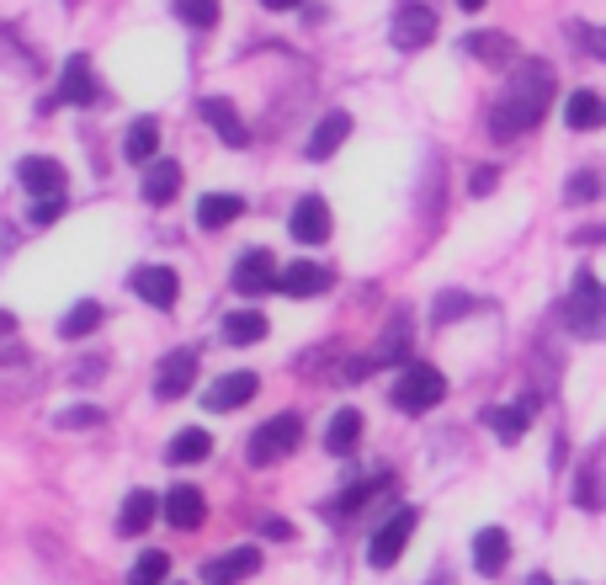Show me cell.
Here are the masks:
<instances>
[{"mask_svg": "<svg viewBox=\"0 0 606 585\" xmlns=\"http://www.w3.org/2000/svg\"><path fill=\"white\" fill-rule=\"evenodd\" d=\"M596 468H602V463L591 458L585 468H580V485H575V500L585 506V511H596V506H602V495H596Z\"/></svg>", "mask_w": 606, "mask_h": 585, "instance_id": "37", "label": "cell"}, {"mask_svg": "<svg viewBox=\"0 0 606 585\" xmlns=\"http://www.w3.org/2000/svg\"><path fill=\"white\" fill-rule=\"evenodd\" d=\"M224 340H229V346H256V340H267V314H261V308H235V314H224Z\"/></svg>", "mask_w": 606, "mask_h": 585, "instance_id": "24", "label": "cell"}, {"mask_svg": "<svg viewBox=\"0 0 606 585\" xmlns=\"http://www.w3.org/2000/svg\"><path fill=\"white\" fill-rule=\"evenodd\" d=\"M101 372H107V362H101V357H96V362H80V372H75V378H80V383H86V378H101Z\"/></svg>", "mask_w": 606, "mask_h": 585, "instance_id": "43", "label": "cell"}, {"mask_svg": "<svg viewBox=\"0 0 606 585\" xmlns=\"http://www.w3.org/2000/svg\"><path fill=\"white\" fill-rule=\"evenodd\" d=\"M176 17H182L186 28L208 32V28H218V0H176Z\"/></svg>", "mask_w": 606, "mask_h": 585, "instance_id": "35", "label": "cell"}, {"mask_svg": "<svg viewBox=\"0 0 606 585\" xmlns=\"http://www.w3.org/2000/svg\"><path fill=\"white\" fill-rule=\"evenodd\" d=\"M277 288H282L288 299H309V293H325V288H331V272H325L320 261H293L288 272H277Z\"/></svg>", "mask_w": 606, "mask_h": 585, "instance_id": "19", "label": "cell"}, {"mask_svg": "<svg viewBox=\"0 0 606 585\" xmlns=\"http://www.w3.org/2000/svg\"><path fill=\"white\" fill-rule=\"evenodd\" d=\"M154 511H160V500H154L150 490H133V495H128V500H122L118 532H122V538H133V532H144V527L154 522Z\"/></svg>", "mask_w": 606, "mask_h": 585, "instance_id": "30", "label": "cell"}, {"mask_svg": "<svg viewBox=\"0 0 606 585\" xmlns=\"http://www.w3.org/2000/svg\"><path fill=\"white\" fill-rule=\"evenodd\" d=\"M468 308H474V299H463V293H442L431 314H436V325H447V319H463Z\"/></svg>", "mask_w": 606, "mask_h": 585, "instance_id": "38", "label": "cell"}, {"mask_svg": "<svg viewBox=\"0 0 606 585\" xmlns=\"http://www.w3.org/2000/svg\"><path fill=\"white\" fill-rule=\"evenodd\" d=\"M596 197H602V176H596V171H580L575 182L564 186V203H596Z\"/></svg>", "mask_w": 606, "mask_h": 585, "instance_id": "36", "label": "cell"}, {"mask_svg": "<svg viewBox=\"0 0 606 585\" xmlns=\"http://www.w3.org/2000/svg\"><path fill=\"white\" fill-rule=\"evenodd\" d=\"M235 293L240 299H261V293H272L277 288V256L272 250H245L240 261H235Z\"/></svg>", "mask_w": 606, "mask_h": 585, "instance_id": "7", "label": "cell"}, {"mask_svg": "<svg viewBox=\"0 0 606 585\" xmlns=\"http://www.w3.org/2000/svg\"><path fill=\"white\" fill-rule=\"evenodd\" d=\"M192 383H197V346L171 351V357L160 362V372H154V394H160V400H182Z\"/></svg>", "mask_w": 606, "mask_h": 585, "instance_id": "8", "label": "cell"}, {"mask_svg": "<svg viewBox=\"0 0 606 585\" xmlns=\"http://www.w3.org/2000/svg\"><path fill=\"white\" fill-rule=\"evenodd\" d=\"M506 559H511V538H506V527H485L479 538H474V570L479 575H506Z\"/></svg>", "mask_w": 606, "mask_h": 585, "instance_id": "18", "label": "cell"}, {"mask_svg": "<svg viewBox=\"0 0 606 585\" xmlns=\"http://www.w3.org/2000/svg\"><path fill=\"white\" fill-rule=\"evenodd\" d=\"M17 182L28 186L32 197H59L64 192V165L59 160H48V154H28V160L17 165Z\"/></svg>", "mask_w": 606, "mask_h": 585, "instance_id": "13", "label": "cell"}, {"mask_svg": "<svg viewBox=\"0 0 606 585\" xmlns=\"http://www.w3.org/2000/svg\"><path fill=\"white\" fill-rule=\"evenodd\" d=\"M346 133H351V112H325V118L314 123V133H309L303 154H309V160H331V154L346 144Z\"/></svg>", "mask_w": 606, "mask_h": 585, "instance_id": "17", "label": "cell"}, {"mask_svg": "<svg viewBox=\"0 0 606 585\" xmlns=\"http://www.w3.org/2000/svg\"><path fill=\"white\" fill-rule=\"evenodd\" d=\"M389 37H394V48H404V54H415V48H425V43L436 37V11H431L425 0H404V6H394V22H389Z\"/></svg>", "mask_w": 606, "mask_h": 585, "instance_id": "6", "label": "cell"}, {"mask_svg": "<svg viewBox=\"0 0 606 585\" xmlns=\"http://www.w3.org/2000/svg\"><path fill=\"white\" fill-rule=\"evenodd\" d=\"M256 532H261V538H272V543H293V527L282 522V517H261Z\"/></svg>", "mask_w": 606, "mask_h": 585, "instance_id": "41", "label": "cell"}, {"mask_svg": "<svg viewBox=\"0 0 606 585\" xmlns=\"http://www.w3.org/2000/svg\"><path fill=\"white\" fill-rule=\"evenodd\" d=\"M362 410H335L331 415V432H325V453H335V458H346V453H357V442H362Z\"/></svg>", "mask_w": 606, "mask_h": 585, "instance_id": "20", "label": "cell"}, {"mask_svg": "<svg viewBox=\"0 0 606 585\" xmlns=\"http://www.w3.org/2000/svg\"><path fill=\"white\" fill-rule=\"evenodd\" d=\"M197 112H203V123H208L213 133H218L224 144H229V150H245V144H250V128L240 123L235 101H224V96H208V101H203Z\"/></svg>", "mask_w": 606, "mask_h": 585, "instance_id": "11", "label": "cell"}, {"mask_svg": "<svg viewBox=\"0 0 606 585\" xmlns=\"http://www.w3.org/2000/svg\"><path fill=\"white\" fill-rule=\"evenodd\" d=\"M457 6H463V11H479V6H485V0H457Z\"/></svg>", "mask_w": 606, "mask_h": 585, "instance_id": "45", "label": "cell"}, {"mask_svg": "<svg viewBox=\"0 0 606 585\" xmlns=\"http://www.w3.org/2000/svg\"><path fill=\"white\" fill-rule=\"evenodd\" d=\"M91 426H107V410L101 404H69L54 415V432H91Z\"/></svg>", "mask_w": 606, "mask_h": 585, "instance_id": "32", "label": "cell"}, {"mask_svg": "<svg viewBox=\"0 0 606 585\" xmlns=\"http://www.w3.org/2000/svg\"><path fill=\"white\" fill-rule=\"evenodd\" d=\"M527 585H553V581H548V575H532V581H527Z\"/></svg>", "mask_w": 606, "mask_h": 585, "instance_id": "46", "label": "cell"}, {"mask_svg": "<svg viewBox=\"0 0 606 585\" xmlns=\"http://www.w3.org/2000/svg\"><path fill=\"white\" fill-rule=\"evenodd\" d=\"M288 229H293L299 246H325V240H331V203H325V197H299Z\"/></svg>", "mask_w": 606, "mask_h": 585, "instance_id": "9", "label": "cell"}, {"mask_svg": "<svg viewBox=\"0 0 606 585\" xmlns=\"http://www.w3.org/2000/svg\"><path fill=\"white\" fill-rule=\"evenodd\" d=\"M165 575H171V554L150 549V554H139V564L128 570V585H165Z\"/></svg>", "mask_w": 606, "mask_h": 585, "instance_id": "33", "label": "cell"}, {"mask_svg": "<svg viewBox=\"0 0 606 585\" xmlns=\"http://www.w3.org/2000/svg\"><path fill=\"white\" fill-rule=\"evenodd\" d=\"M128 288H133L144 304H154V308H171V304H176V293H182V282H176L171 267H139V272L128 278Z\"/></svg>", "mask_w": 606, "mask_h": 585, "instance_id": "12", "label": "cell"}, {"mask_svg": "<svg viewBox=\"0 0 606 585\" xmlns=\"http://www.w3.org/2000/svg\"><path fill=\"white\" fill-rule=\"evenodd\" d=\"M564 123L580 128V133L602 128V123H606V101H602V91H570V101H564Z\"/></svg>", "mask_w": 606, "mask_h": 585, "instance_id": "22", "label": "cell"}, {"mask_svg": "<svg viewBox=\"0 0 606 585\" xmlns=\"http://www.w3.org/2000/svg\"><path fill=\"white\" fill-rule=\"evenodd\" d=\"M570 37H580V43H585V54H591V59H606V32H596V28H585V22H570Z\"/></svg>", "mask_w": 606, "mask_h": 585, "instance_id": "39", "label": "cell"}, {"mask_svg": "<svg viewBox=\"0 0 606 585\" xmlns=\"http://www.w3.org/2000/svg\"><path fill=\"white\" fill-rule=\"evenodd\" d=\"M261 570V549H229V554H213L203 564V581L208 585H240Z\"/></svg>", "mask_w": 606, "mask_h": 585, "instance_id": "10", "label": "cell"}, {"mask_svg": "<svg viewBox=\"0 0 606 585\" xmlns=\"http://www.w3.org/2000/svg\"><path fill=\"white\" fill-rule=\"evenodd\" d=\"M176 192H182V165L176 160H154L150 176H144V197H150L154 208H165Z\"/></svg>", "mask_w": 606, "mask_h": 585, "instance_id": "26", "label": "cell"}, {"mask_svg": "<svg viewBox=\"0 0 606 585\" xmlns=\"http://www.w3.org/2000/svg\"><path fill=\"white\" fill-rule=\"evenodd\" d=\"M267 11H293V6H303V0H261Z\"/></svg>", "mask_w": 606, "mask_h": 585, "instance_id": "44", "label": "cell"}, {"mask_svg": "<svg viewBox=\"0 0 606 585\" xmlns=\"http://www.w3.org/2000/svg\"><path fill=\"white\" fill-rule=\"evenodd\" d=\"M240 214H245V197H235V192H208V197L197 203V224H203V229H229Z\"/></svg>", "mask_w": 606, "mask_h": 585, "instance_id": "23", "label": "cell"}, {"mask_svg": "<svg viewBox=\"0 0 606 585\" xmlns=\"http://www.w3.org/2000/svg\"><path fill=\"white\" fill-rule=\"evenodd\" d=\"M425 585H453V581H447V575H436V581H425Z\"/></svg>", "mask_w": 606, "mask_h": 585, "instance_id": "47", "label": "cell"}, {"mask_svg": "<svg viewBox=\"0 0 606 585\" xmlns=\"http://www.w3.org/2000/svg\"><path fill=\"white\" fill-rule=\"evenodd\" d=\"M463 48H468L474 59H485V64H511L516 59V43L506 37V32H468Z\"/></svg>", "mask_w": 606, "mask_h": 585, "instance_id": "28", "label": "cell"}, {"mask_svg": "<svg viewBox=\"0 0 606 585\" xmlns=\"http://www.w3.org/2000/svg\"><path fill=\"white\" fill-rule=\"evenodd\" d=\"M564 325H570L580 340L602 336V325H606V293H602V282H596V272H591V267H580V272H575V293L564 299Z\"/></svg>", "mask_w": 606, "mask_h": 585, "instance_id": "2", "label": "cell"}, {"mask_svg": "<svg viewBox=\"0 0 606 585\" xmlns=\"http://www.w3.org/2000/svg\"><path fill=\"white\" fill-rule=\"evenodd\" d=\"M548 101H553V64L543 59H521L511 75V86L506 96L495 101V112H489V139H521V133H532V128L543 123Z\"/></svg>", "mask_w": 606, "mask_h": 585, "instance_id": "1", "label": "cell"}, {"mask_svg": "<svg viewBox=\"0 0 606 585\" xmlns=\"http://www.w3.org/2000/svg\"><path fill=\"white\" fill-rule=\"evenodd\" d=\"M442 394H447L442 368H431V362H404V372H399V383H394V404L404 415H425Z\"/></svg>", "mask_w": 606, "mask_h": 585, "instance_id": "3", "label": "cell"}, {"mask_svg": "<svg viewBox=\"0 0 606 585\" xmlns=\"http://www.w3.org/2000/svg\"><path fill=\"white\" fill-rule=\"evenodd\" d=\"M485 421H489V432L511 447V442H521L527 426H532V404H500V410H489Z\"/></svg>", "mask_w": 606, "mask_h": 585, "instance_id": "27", "label": "cell"}, {"mask_svg": "<svg viewBox=\"0 0 606 585\" xmlns=\"http://www.w3.org/2000/svg\"><path fill=\"white\" fill-rule=\"evenodd\" d=\"M96 325H101V304L80 299V304H75V308H69V314L59 319V336H64V340H86Z\"/></svg>", "mask_w": 606, "mask_h": 585, "instance_id": "31", "label": "cell"}, {"mask_svg": "<svg viewBox=\"0 0 606 585\" xmlns=\"http://www.w3.org/2000/svg\"><path fill=\"white\" fill-rule=\"evenodd\" d=\"M59 214H64V192L59 197H37V203H32V224H43V229H48Z\"/></svg>", "mask_w": 606, "mask_h": 585, "instance_id": "40", "label": "cell"}, {"mask_svg": "<svg viewBox=\"0 0 606 585\" xmlns=\"http://www.w3.org/2000/svg\"><path fill=\"white\" fill-rule=\"evenodd\" d=\"M154 150H160V123H154V118H139V123L128 128V139H122V160H128V165H150Z\"/></svg>", "mask_w": 606, "mask_h": 585, "instance_id": "25", "label": "cell"}, {"mask_svg": "<svg viewBox=\"0 0 606 585\" xmlns=\"http://www.w3.org/2000/svg\"><path fill=\"white\" fill-rule=\"evenodd\" d=\"M383 490H394V474H372L362 485H351V490L335 500V517H340V522H346V517H362V506H372Z\"/></svg>", "mask_w": 606, "mask_h": 585, "instance_id": "21", "label": "cell"}, {"mask_svg": "<svg viewBox=\"0 0 606 585\" xmlns=\"http://www.w3.org/2000/svg\"><path fill=\"white\" fill-rule=\"evenodd\" d=\"M165 522L176 527V532H197V527L208 522V500H203V490L176 485V490L165 495Z\"/></svg>", "mask_w": 606, "mask_h": 585, "instance_id": "14", "label": "cell"}, {"mask_svg": "<svg viewBox=\"0 0 606 585\" xmlns=\"http://www.w3.org/2000/svg\"><path fill=\"white\" fill-rule=\"evenodd\" d=\"M256 389H261L256 372H224L208 394H203V404H208V410H240V404L256 400Z\"/></svg>", "mask_w": 606, "mask_h": 585, "instance_id": "15", "label": "cell"}, {"mask_svg": "<svg viewBox=\"0 0 606 585\" xmlns=\"http://www.w3.org/2000/svg\"><path fill=\"white\" fill-rule=\"evenodd\" d=\"M378 362H410V319L399 314L394 325L383 331V346H378Z\"/></svg>", "mask_w": 606, "mask_h": 585, "instance_id": "34", "label": "cell"}, {"mask_svg": "<svg viewBox=\"0 0 606 585\" xmlns=\"http://www.w3.org/2000/svg\"><path fill=\"white\" fill-rule=\"evenodd\" d=\"M213 453V436L203 432V426H186V432H176L171 436V447H165V458L176 463V468H182V463H203Z\"/></svg>", "mask_w": 606, "mask_h": 585, "instance_id": "29", "label": "cell"}, {"mask_svg": "<svg viewBox=\"0 0 606 585\" xmlns=\"http://www.w3.org/2000/svg\"><path fill=\"white\" fill-rule=\"evenodd\" d=\"M59 101H75V107H96V75H91V59L86 54H69L64 59V80H59Z\"/></svg>", "mask_w": 606, "mask_h": 585, "instance_id": "16", "label": "cell"}, {"mask_svg": "<svg viewBox=\"0 0 606 585\" xmlns=\"http://www.w3.org/2000/svg\"><path fill=\"white\" fill-rule=\"evenodd\" d=\"M415 522H421V511H415V506H399L394 517H389V522L372 532V543H367V559H372V570H389V564L404 554V543H410Z\"/></svg>", "mask_w": 606, "mask_h": 585, "instance_id": "5", "label": "cell"}, {"mask_svg": "<svg viewBox=\"0 0 606 585\" xmlns=\"http://www.w3.org/2000/svg\"><path fill=\"white\" fill-rule=\"evenodd\" d=\"M495 182H500V171H495V165H479V171H474V182H468V192H474V197H489Z\"/></svg>", "mask_w": 606, "mask_h": 585, "instance_id": "42", "label": "cell"}, {"mask_svg": "<svg viewBox=\"0 0 606 585\" xmlns=\"http://www.w3.org/2000/svg\"><path fill=\"white\" fill-rule=\"evenodd\" d=\"M299 442H303L299 415H277L267 426H256V436H250V463H256V468H261V463H282L288 453H299Z\"/></svg>", "mask_w": 606, "mask_h": 585, "instance_id": "4", "label": "cell"}]
</instances>
